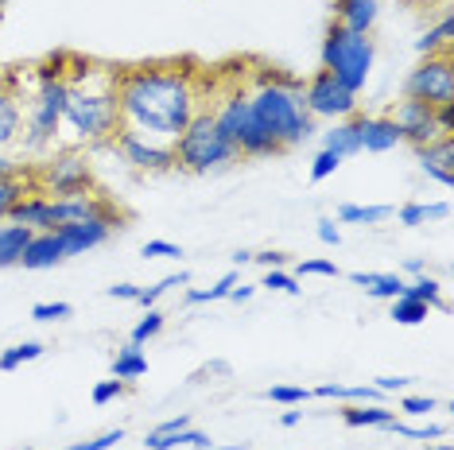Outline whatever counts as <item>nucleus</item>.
Wrapping results in <instances>:
<instances>
[{
  "label": "nucleus",
  "instance_id": "09e8293b",
  "mask_svg": "<svg viewBox=\"0 0 454 450\" xmlns=\"http://www.w3.org/2000/svg\"><path fill=\"white\" fill-rule=\"evenodd\" d=\"M187 427H191V415H175V419H163L156 431H148V435H175V431H187Z\"/></svg>",
  "mask_w": 454,
  "mask_h": 450
},
{
  "label": "nucleus",
  "instance_id": "c9c22d12",
  "mask_svg": "<svg viewBox=\"0 0 454 450\" xmlns=\"http://www.w3.org/2000/svg\"><path fill=\"white\" fill-rule=\"evenodd\" d=\"M237 288V272H225L214 288H206V291H187V303H214V299H225Z\"/></svg>",
  "mask_w": 454,
  "mask_h": 450
},
{
  "label": "nucleus",
  "instance_id": "3c124183",
  "mask_svg": "<svg viewBox=\"0 0 454 450\" xmlns=\"http://www.w3.org/2000/svg\"><path fill=\"white\" fill-rule=\"evenodd\" d=\"M253 260L264 264V268H284V264H287V252H272V249H268V252H256Z\"/></svg>",
  "mask_w": 454,
  "mask_h": 450
},
{
  "label": "nucleus",
  "instance_id": "bf43d9fd",
  "mask_svg": "<svg viewBox=\"0 0 454 450\" xmlns=\"http://www.w3.org/2000/svg\"><path fill=\"white\" fill-rule=\"evenodd\" d=\"M427 450H450V443H439V446H427Z\"/></svg>",
  "mask_w": 454,
  "mask_h": 450
},
{
  "label": "nucleus",
  "instance_id": "f257e3e1",
  "mask_svg": "<svg viewBox=\"0 0 454 450\" xmlns=\"http://www.w3.org/2000/svg\"><path fill=\"white\" fill-rule=\"evenodd\" d=\"M214 70L194 58H152L117 66V101L125 128L171 144L210 105Z\"/></svg>",
  "mask_w": 454,
  "mask_h": 450
},
{
  "label": "nucleus",
  "instance_id": "f3484780",
  "mask_svg": "<svg viewBox=\"0 0 454 450\" xmlns=\"http://www.w3.org/2000/svg\"><path fill=\"white\" fill-rule=\"evenodd\" d=\"M27 194H39L32 167H20L16 163V167L0 171V221H8V213L16 210V202L27 198Z\"/></svg>",
  "mask_w": 454,
  "mask_h": 450
},
{
  "label": "nucleus",
  "instance_id": "ea45409f",
  "mask_svg": "<svg viewBox=\"0 0 454 450\" xmlns=\"http://www.w3.org/2000/svg\"><path fill=\"white\" fill-rule=\"evenodd\" d=\"M338 167H342V159H338L334 151H326V148H323V151H318V156L311 159V179H315V182H323V179L334 175Z\"/></svg>",
  "mask_w": 454,
  "mask_h": 450
},
{
  "label": "nucleus",
  "instance_id": "a18cd8bd",
  "mask_svg": "<svg viewBox=\"0 0 454 450\" xmlns=\"http://www.w3.org/2000/svg\"><path fill=\"white\" fill-rule=\"evenodd\" d=\"M144 257H183V249L175 241H148L144 244Z\"/></svg>",
  "mask_w": 454,
  "mask_h": 450
},
{
  "label": "nucleus",
  "instance_id": "ddd939ff",
  "mask_svg": "<svg viewBox=\"0 0 454 450\" xmlns=\"http://www.w3.org/2000/svg\"><path fill=\"white\" fill-rule=\"evenodd\" d=\"M392 120H396V128H400V140L411 144V148H427L442 136L439 125H435V109L423 105V101L404 97L396 105V112H392Z\"/></svg>",
  "mask_w": 454,
  "mask_h": 450
},
{
  "label": "nucleus",
  "instance_id": "4d7b16f0",
  "mask_svg": "<svg viewBox=\"0 0 454 450\" xmlns=\"http://www.w3.org/2000/svg\"><path fill=\"white\" fill-rule=\"evenodd\" d=\"M408 272L411 275H423V272H427V264H423V260H408Z\"/></svg>",
  "mask_w": 454,
  "mask_h": 450
},
{
  "label": "nucleus",
  "instance_id": "bb28decb",
  "mask_svg": "<svg viewBox=\"0 0 454 450\" xmlns=\"http://www.w3.org/2000/svg\"><path fill=\"white\" fill-rule=\"evenodd\" d=\"M431 319V306L419 303V299H408V295H400V299H392V322L400 326H419Z\"/></svg>",
  "mask_w": 454,
  "mask_h": 450
},
{
  "label": "nucleus",
  "instance_id": "412c9836",
  "mask_svg": "<svg viewBox=\"0 0 454 450\" xmlns=\"http://www.w3.org/2000/svg\"><path fill=\"white\" fill-rule=\"evenodd\" d=\"M396 144H404V140H400L396 120L392 117H365V128H361V151L380 156V151H392Z\"/></svg>",
  "mask_w": 454,
  "mask_h": 450
},
{
  "label": "nucleus",
  "instance_id": "20e7f679",
  "mask_svg": "<svg viewBox=\"0 0 454 450\" xmlns=\"http://www.w3.org/2000/svg\"><path fill=\"white\" fill-rule=\"evenodd\" d=\"M214 112V125L230 148L237 151V159H272V156H284V148L276 144L272 136L261 128V120L253 117V105H249V81L245 74H237V63L233 66H218L214 70V94H210V105Z\"/></svg>",
  "mask_w": 454,
  "mask_h": 450
},
{
  "label": "nucleus",
  "instance_id": "58836bf2",
  "mask_svg": "<svg viewBox=\"0 0 454 450\" xmlns=\"http://www.w3.org/2000/svg\"><path fill=\"white\" fill-rule=\"evenodd\" d=\"M70 314H74V306L70 303H35L32 306L35 322H59V319H70Z\"/></svg>",
  "mask_w": 454,
  "mask_h": 450
},
{
  "label": "nucleus",
  "instance_id": "1a4fd4ad",
  "mask_svg": "<svg viewBox=\"0 0 454 450\" xmlns=\"http://www.w3.org/2000/svg\"><path fill=\"white\" fill-rule=\"evenodd\" d=\"M404 97L439 109L454 101V50L447 55H423V63L404 81Z\"/></svg>",
  "mask_w": 454,
  "mask_h": 450
},
{
  "label": "nucleus",
  "instance_id": "c756f323",
  "mask_svg": "<svg viewBox=\"0 0 454 450\" xmlns=\"http://www.w3.org/2000/svg\"><path fill=\"white\" fill-rule=\"evenodd\" d=\"M450 213V202H435V206H419V202H408L404 210H400V225H423L431 218H447Z\"/></svg>",
  "mask_w": 454,
  "mask_h": 450
},
{
  "label": "nucleus",
  "instance_id": "5fc2aeb1",
  "mask_svg": "<svg viewBox=\"0 0 454 450\" xmlns=\"http://www.w3.org/2000/svg\"><path fill=\"white\" fill-rule=\"evenodd\" d=\"M404 4H408V8H439L442 0H404Z\"/></svg>",
  "mask_w": 454,
  "mask_h": 450
},
{
  "label": "nucleus",
  "instance_id": "7c9ffc66",
  "mask_svg": "<svg viewBox=\"0 0 454 450\" xmlns=\"http://www.w3.org/2000/svg\"><path fill=\"white\" fill-rule=\"evenodd\" d=\"M388 206H342L338 210V221H346V225H377V221H385L388 218Z\"/></svg>",
  "mask_w": 454,
  "mask_h": 450
},
{
  "label": "nucleus",
  "instance_id": "7ed1b4c3",
  "mask_svg": "<svg viewBox=\"0 0 454 450\" xmlns=\"http://www.w3.org/2000/svg\"><path fill=\"white\" fill-rule=\"evenodd\" d=\"M245 81H249L253 117L261 120V128L284 151H292L303 144V140L315 136V117L303 105V78L261 63L256 70L245 74Z\"/></svg>",
  "mask_w": 454,
  "mask_h": 450
},
{
  "label": "nucleus",
  "instance_id": "79ce46f5",
  "mask_svg": "<svg viewBox=\"0 0 454 450\" xmlns=\"http://www.w3.org/2000/svg\"><path fill=\"white\" fill-rule=\"evenodd\" d=\"M117 443H125V431H106V435H98V438H90V443H74L70 450H117Z\"/></svg>",
  "mask_w": 454,
  "mask_h": 450
},
{
  "label": "nucleus",
  "instance_id": "13d9d810",
  "mask_svg": "<svg viewBox=\"0 0 454 450\" xmlns=\"http://www.w3.org/2000/svg\"><path fill=\"white\" fill-rule=\"evenodd\" d=\"M8 167H16V163H8V159H0V171H8Z\"/></svg>",
  "mask_w": 454,
  "mask_h": 450
},
{
  "label": "nucleus",
  "instance_id": "2eb2a0df",
  "mask_svg": "<svg viewBox=\"0 0 454 450\" xmlns=\"http://www.w3.org/2000/svg\"><path fill=\"white\" fill-rule=\"evenodd\" d=\"M8 221L24 225V229H32V233H55L59 229L55 198H47V194H27V198L16 202V210L8 213Z\"/></svg>",
  "mask_w": 454,
  "mask_h": 450
},
{
  "label": "nucleus",
  "instance_id": "4c0bfd02",
  "mask_svg": "<svg viewBox=\"0 0 454 450\" xmlns=\"http://www.w3.org/2000/svg\"><path fill=\"white\" fill-rule=\"evenodd\" d=\"M261 288H272V291H287V295H299L303 288H299V280L292 272H284V268H268L264 272V280H261Z\"/></svg>",
  "mask_w": 454,
  "mask_h": 450
},
{
  "label": "nucleus",
  "instance_id": "9b49d317",
  "mask_svg": "<svg viewBox=\"0 0 454 450\" xmlns=\"http://www.w3.org/2000/svg\"><path fill=\"white\" fill-rule=\"evenodd\" d=\"M113 151L129 163V167L144 171V175H171L175 171V151L163 140H148L132 128H121L117 140H113Z\"/></svg>",
  "mask_w": 454,
  "mask_h": 450
},
{
  "label": "nucleus",
  "instance_id": "423d86ee",
  "mask_svg": "<svg viewBox=\"0 0 454 450\" xmlns=\"http://www.w3.org/2000/svg\"><path fill=\"white\" fill-rule=\"evenodd\" d=\"M171 151H175V171H187V175H210V171H222V167H230V163H237V151L218 132L210 109H202L199 117L171 140Z\"/></svg>",
  "mask_w": 454,
  "mask_h": 450
},
{
  "label": "nucleus",
  "instance_id": "f8f14e48",
  "mask_svg": "<svg viewBox=\"0 0 454 450\" xmlns=\"http://www.w3.org/2000/svg\"><path fill=\"white\" fill-rule=\"evenodd\" d=\"M27 66H12L8 74H0V148L16 144L20 128H24L27 112Z\"/></svg>",
  "mask_w": 454,
  "mask_h": 450
},
{
  "label": "nucleus",
  "instance_id": "473e14b6",
  "mask_svg": "<svg viewBox=\"0 0 454 450\" xmlns=\"http://www.w3.org/2000/svg\"><path fill=\"white\" fill-rule=\"evenodd\" d=\"M163 322H168V314L156 311V306H148V314H144V319H140L137 326H132V342H137V345L152 342V338H156V334L163 330Z\"/></svg>",
  "mask_w": 454,
  "mask_h": 450
},
{
  "label": "nucleus",
  "instance_id": "37998d69",
  "mask_svg": "<svg viewBox=\"0 0 454 450\" xmlns=\"http://www.w3.org/2000/svg\"><path fill=\"white\" fill-rule=\"evenodd\" d=\"M295 275H334V280H338V275H342V268H338L334 260H303V264L295 268Z\"/></svg>",
  "mask_w": 454,
  "mask_h": 450
},
{
  "label": "nucleus",
  "instance_id": "0eeeda50",
  "mask_svg": "<svg viewBox=\"0 0 454 450\" xmlns=\"http://www.w3.org/2000/svg\"><path fill=\"white\" fill-rule=\"evenodd\" d=\"M373 58H377L373 35L349 32V27H342L338 19H330L326 39H323V70H330L349 94H361V89H365L369 74H373Z\"/></svg>",
  "mask_w": 454,
  "mask_h": 450
},
{
  "label": "nucleus",
  "instance_id": "393cba45",
  "mask_svg": "<svg viewBox=\"0 0 454 450\" xmlns=\"http://www.w3.org/2000/svg\"><path fill=\"white\" fill-rule=\"evenodd\" d=\"M342 419L349 427H385L388 419H396V412H388L385 404H349L342 407Z\"/></svg>",
  "mask_w": 454,
  "mask_h": 450
},
{
  "label": "nucleus",
  "instance_id": "a878e982",
  "mask_svg": "<svg viewBox=\"0 0 454 450\" xmlns=\"http://www.w3.org/2000/svg\"><path fill=\"white\" fill-rule=\"evenodd\" d=\"M450 39H454V19H450V16H442L439 24L431 27V32L423 35L416 47H419V55H447V50H454Z\"/></svg>",
  "mask_w": 454,
  "mask_h": 450
},
{
  "label": "nucleus",
  "instance_id": "052dcab7",
  "mask_svg": "<svg viewBox=\"0 0 454 450\" xmlns=\"http://www.w3.org/2000/svg\"><path fill=\"white\" fill-rule=\"evenodd\" d=\"M4 4H8V0H0V12H4Z\"/></svg>",
  "mask_w": 454,
  "mask_h": 450
},
{
  "label": "nucleus",
  "instance_id": "b1692460",
  "mask_svg": "<svg viewBox=\"0 0 454 450\" xmlns=\"http://www.w3.org/2000/svg\"><path fill=\"white\" fill-rule=\"evenodd\" d=\"M144 446H148V450H179V446H199V450H214L210 435L194 431V427H187V431H175V435H148V438H144Z\"/></svg>",
  "mask_w": 454,
  "mask_h": 450
},
{
  "label": "nucleus",
  "instance_id": "f704fd0d",
  "mask_svg": "<svg viewBox=\"0 0 454 450\" xmlns=\"http://www.w3.org/2000/svg\"><path fill=\"white\" fill-rule=\"evenodd\" d=\"M388 431L392 435H404V438H447V427L442 423H427V427H408V423H400V419H388Z\"/></svg>",
  "mask_w": 454,
  "mask_h": 450
},
{
  "label": "nucleus",
  "instance_id": "de8ad7c7",
  "mask_svg": "<svg viewBox=\"0 0 454 450\" xmlns=\"http://www.w3.org/2000/svg\"><path fill=\"white\" fill-rule=\"evenodd\" d=\"M435 125H439L442 136H454V101H450V105H439L435 109Z\"/></svg>",
  "mask_w": 454,
  "mask_h": 450
},
{
  "label": "nucleus",
  "instance_id": "6e6d98bb",
  "mask_svg": "<svg viewBox=\"0 0 454 450\" xmlns=\"http://www.w3.org/2000/svg\"><path fill=\"white\" fill-rule=\"evenodd\" d=\"M299 419H303V412H284V415H280V423H284V427H295Z\"/></svg>",
  "mask_w": 454,
  "mask_h": 450
},
{
  "label": "nucleus",
  "instance_id": "49530a36",
  "mask_svg": "<svg viewBox=\"0 0 454 450\" xmlns=\"http://www.w3.org/2000/svg\"><path fill=\"white\" fill-rule=\"evenodd\" d=\"M408 384H411V376H377V381H373V388H380L385 396H392V392H408Z\"/></svg>",
  "mask_w": 454,
  "mask_h": 450
},
{
  "label": "nucleus",
  "instance_id": "39448f33",
  "mask_svg": "<svg viewBox=\"0 0 454 450\" xmlns=\"http://www.w3.org/2000/svg\"><path fill=\"white\" fill-rule=\"evenodd\" d=\"M67 109V50L47 55L43 63L27 66V112H24V144L43 148L55 140Z\"/></svg>",
  "mask_w": 454,
  "mask_h": 450
},
{
  "label": "nucleus",
  "instance_id": "cd10ccee",
  "mask_svg": "<svg viewBox=\"0 0 454 450\" xmlns=\"http://www.w3.org/2000/svg\"><path fill=\"white\" fill-rule=\"evenodd\" d=\"M404 288H408V280L400 272H373V280H369L365 291L373 295V299H400Z\"/></svg>",
  "mask_w": 454,
  "mask_h": 450
},
{
  "label": "nucleus",
  "instance_id": "f03ea898",
  "mask_svg": "<svg viewBox=\"0 0 454 450\" xmlns=\"http://www.w3.org/2000/svg\"><path fill=\"white\" fill-rule=\"evenodd\" d=\"M63 125L86 148H113L125 128L117 101V66L86 55H67V109Z\"/></svg>",
  "mask_w": 454,
  "mask_h": 450
},
{
  "label": "nucleus",
  "instance_id": "c03bdc74",
  "mask_svg": "<svg viewBox=\"0 0 454 450\" xmlns=\"http://www.w3.org/2000/svg\"><path fill=\"white\" fill-rule=\"evenodd\" d=\"M400 412L404 415H427V412H435V400H431V396H404V400H400Z\"/></svg>",
  "mask_w": 454,
  "mask_h": 450
},
{
  "label": "nucleus",
  "instance_id": "6e6552de",
  "mask_svg": "<svg viewBox=\"0 0 454 450\" xmlns=\"http://www.w3.org/2000/svg\"><path fill=\"white\" fill-rule=\"evenodd\" d=\"M35 175V190L47 198H78V194H94L98 179H94V163L82 148H67L55 151L47 163L32 167Z\"/></svg>",
  "mask_w": 454,
  "mask_h": 450
},
{
  "label": "nucleus",
  "instance_id": "c85d7f7f",
  "mask_svg": "<svg viewBox=\"0 0 454 450\" xmlns=\"http://www.w3.org/2000/svg\"><path fill=\"white\" fill-rule=\"evenodd\" d=\"M35 357H43V345L39 342H20V345H12V350L0 353V373H16L20 365L35 361Z\"/></svg>",
  "mask_w": 454,
  "mask_h": 450
},
{
  "label": "nucleus",
  "instance_id": "2f4dec72",
  "mask_svg": "<svg viewBox=\"0 0 454 450\" xmlns=\"http://www.w3.org/2000/svg\"><path fill=\"white\" fill-rule=\"evenodd\" d=\"M187 283H191V272L168 275V280H160L156 288H140V291H137V303H140V306H156V299H160L163 291H171V288H187Z\"/></svg>",
  "mask_w": 454,
  "mask_h": 450
},
{
  "label": "nucleus",
  "instance_id": "8fccbe9b",
  "mask_svg": "<svg viewBox=\"0 0 454 450\" xmlns=\"http://www.w3.org/2000/svg\"><path fill=\"white\" fill-rule=\"evenodd\" d=\"M318 241H323V244H338V241H342V233H338V225L330 218L318 221Z\"/></svg>",
  "mask_w": 454,
  "mask_h": 450
},
{
  "label": "nucleus",
  "instance_id": "864d4df0",
  "mask_svg": "<svg viewBox=\"0 0 454 450\" xmlns=\"http://www.w3.org/2000/svg\"><path fill=\"white\" fill-rule=\"evenodd\" d=\"M225 299H233V303H245V299H253V288H245V283H241V288H233L230 295H225Z\"/></svg>",
  "mask_w": 454,
  "mask_h": 450
},
{
  "label": "nucleus",
  "instance_id": "6ab92c4d",
  "mask_svg": "<svg viewBox=\"0 0 454 450\" xmlns=\"http://www.w3.org/2000/svg\"><path fill=\"white\" fill-rule=\"evenodd\" d=\"M334 16L330 19H338L342 27H349V32H361V35H369L373 32V24H377V0H334Z\"/></svg>",
  "mask_w": 454,
  "mask_h": 450
},
{
  "label": "nucleus",
  "instance_id": "dca6fc26",
  "mask_svg": "<svg viewBox=\"0 0 454 450\" xmlns=\"http://www.w3.org/2000/svg\"><path fill=\"white\" fill-rule=\"evenodd\" d=\"M416 159H419L423 175H431L442 187H454V136H439L435 144L416 148Z\"/></svg>",
  "mask_w": 454,
  "mask_h": 450
},
{
  "label": "nucleus",
  "instance_id": "aec40b11",
  "mask_svg": "<svg viewBox=\"0 0 454 450\" xmlns=\"http://www.w3.org/2000/svg\"><path fill=\"white\" fill-rule=\"evenodd\" d=\"M63 260H67V252H63V244H59L55 233H32L20 264H24L27 272H43V268H55V264H63Z\"/></svg>",
  "mask_w": 454,
  "mask_h": 450
},
{
  "label": "nucleus",
  "instance_id": "a211bd4d",
  "mask_svg": "<svg viewBox=\"0 0 454 450\" xmlns=\"http://www.w3.org/2000/svg\"><path fill=\"white\" fill-rule=\"evenodd\" d=\"M361 128H365V112H354V117L334 120V128L326 132L323 148H326V151H334L338 159L357 156V151H361Z\"/></svg>",
  "mask_w": 454,
  "mask_h": 450
},
{
  "label": "nucleus",
  "instance_id": "4be33fe9",
  "mask_svg": "<svg viewBox=\"0 0 454 450\" xmlns=\"http://www.w3.org/2000/svg\"><path fill=\"white\" fill-rule=\"evenodd\" d=\"M27 241H32V229H24V225H16V221L0 225V268H12V264L24 260Z\"/></svg>",
  "mask_w": 454,
  "mask_h": 450
},
{
  "label": "nucleus",
  "instance_id": "603ef678",
  "mask_svg": "<svg viewBox=\"0 0 454 450\" xmlns=\"http://www.w3.org/2000/svg\"><path fill=\"white\" fill-rule=\"evenodd\" d=\"M137 283H113L109 288V299H137Z\"/></svg>",
  "mask_w": 454,
  "mask_h": 450
},
{
  "label": "nucleus",
  "instance_id": "4468645a",
  "mask_svg": "<svg viewBox=\"0 0 454 450\" xmlns=\"http://www.w3.org/2000/svg\"><path fill=\"white\" fill-rule=\"evenodd\" d=\"M113 229H117V225L106 221V218H86V221L59 225L55 237H59V244H63L67 257H78V252H90V249H98V244H106L113 237Z\"/></svg>",
  "mask_w": 454,
  "mask_h": 450
},
{
  "label": "nucleus",
  "instance_id": "e433bc0d",
  "mask_svg": "<svg viewBox=\"0 0 454 450\" xmlns=\"http://www.w3.org/2000/svg\"><path fill=\"white\" fill-rule=\"evenodd\" d=\"M408 299H419V303H427V306H435L439 303V280H431V275H419L416 283H408L404 288Z\"/></svg>",
  "mask_w": 454,
  "mask_h": 450
},
{
  "label": "nucleus",
  "instance_id": "5701e85b",
  "mask_svg": "<svg viewBox=\"0 0 454 450\" xmlns=\"http://www.w3.org/2000/svg\"><path fill=\"white\" fill-rule=\"evenodd\" d=\"M148 373V357H144V345L129 342L125 350H117V357H113V376L117 381H137V376Z\"/></svg>",
  "mask_w": 454,
  "mask_h": 450
},
{
  "label": "nucleus",
  "instance_id": "72a5a7b5",
  "mask_svg": "<svg viewBox=\"0 0 454 450\" xmlns=\"http://www.w3.org/2000/svg\"><path fill=\"white\" fill-rule=\"evenodd\" d=\"M264 396H268V400H276V404L299 407V404H307V400H311V388H299V384H272Z\"/></svg>",
  "mask_w": 454,
  "mask_h": 450
},
{
  "label": "nucleus",
  "instance_id": "9d476101",
  "mask_svg": "<svg viewBox=\"0 0 454 450\" xmlns=\"http://www.w3.org/2000/svg\"><path fill=\"white\" fill-rule=\"evenodd\" d=\"M303 105L311 117L342 120V117H354L357 112V94H349L330 70H315V74L303 81Z\"/></svg>",
  "mask_w": 454,
  "mask_h": 450
},
{
  "label": "nucleus",
  "instance_id": "a19ab883",
  "mask_svg": "<svg viewBox=\"0 0 454 450\" xmlns=\"http://www.w3.org/2000/svg\"><path fill=\"white\" fill-rule=\"evenodd\" d=\"M129 392V381H101L98 388H94V404H113V400H121V396Z\"/></svg>",
  "mask_w": 454,
  "mask_h": 450
}]
</instances>
